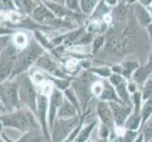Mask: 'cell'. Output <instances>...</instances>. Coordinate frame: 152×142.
<instances>
[{
  "label": "cell",
  "mask_w": 152,
  "mask_h": 142,
  "mask_svg": "<svg viewBox=\"0 0 152 142\" xmlns=\"http://www.w3.org/2000/svg\"><path fill=\"white\" fill-rule=\"evenodd\" d=\"M1 119L4 126L15 128L23 133L31 131H42L40 122L36 115L28 107H21L10 112L1 114Z\"/></svg>",
  "instance_id": "1"
},
{
  "label": "cell",
  "mask_w": 152,
  "mask_h": 142,
  "mask_svg": "<svg viewBox=\"0 0 152 142\" xmlns=\"http://www.w3.org/2000/svg\"><path fill=\"white\" fill-rule=\"evenodd\" d=\"M44 53V46L37 40H29L28 44L18 51L12 78H14L23 72L28 71L29 68L34 65L36 60Z\"/></svg>",
  "instance_id": "2"
},
{
  "label": "cell",
  "mask_w": 152,
  "mask_h": 142,
  "mask_svg": "<svg viewBox=\"0 0 152 142\" xmlns=\"http://www.w3.org/2000/svg\"><path fill=\"white\" fill-rule=\"evenodd\" d=\"M14 78L17 82L18 95L21 105L29 108L35 114L36 106H37L38 93L36 90L35 83L31 79L28 71L21 73Z\"/></svg>",
  "instance_id": "3"
},
{
  "label": "cell",
  "mask_w": 152,
  "mask_h": 142,
  "mask_svg": "<svg viewBox=\"0 0 152 142\" xmlns=\"http://www.w3.org/2000/svg\"><path fill=\"white\" fill-rule=\"evenodd\" d=\"M0 102L6 112H10L21 107L18 86L15 78H10L0 82Z\"/></svg>",
  "instance_id": "4"
},
{
  "label": "cell",
  "mask_w": 152,
  "mask_h": 142,
  "mask_svg": "<svg viewBox=\"0 0 152 142\" xmlns=\"http://www.w3.org/2000/svg\"><path fill=\"white\" fill-rule=\"evenodd\" d=\"M20 49L15 46L12 42L0 52V82L12 78L14 69L15 59Z\"/></svg>",
  "instance_id": "5"
},
{
  "label": "cell",
  "mask_w": 152,
  "mask_h": 142,
  "mask_svg": "<svg viewBox=\"0 0 152 142\" xmlns=\"http://www.w3.org/2000/svg\"><path fill=\"white\" fill-rule=\"evenodd\" d=\"M78 118L76 116L70 118H56L54 124L50 130V136L52 141H64L70 135L78 125Z\"/></svg>",
  "instance_id": "6"
},
{
  "label": "cell",
  "mask_w": 152,
  "mask_h": 142,
  "mask_svg": "<svg viewBox=\"0 0 152 142\" xmlns=\"http://www.w3.org/2000/svg\"><path fill=\"white\" fill-rule=\"evenodd\" d=\"M72 88L77 94L80 107H85L92 95V85L87 73H83L72 82Z\"/></svg>",
  "instance_id": "7"
},
{
  "label": "cell",
  "mask_w": 152,
  "mask_h": 142,
  "mask_svg": "<svg viewBox=\"0 0 152 142\" xmlns=\"http://www.w3.org/2000/svg\"><path fill=\"white\" fill-rule=\"evenodd\" d=\"M36 117H37L43 133L48 140H50V131L48 127V99L44 94L38 93L37 106H36Z\"/></svg>",
  "instance_id": "8"
},
{
  "label": "cell",
  "mask_w": 152,
  "mask_h": 142,
  "mask_svg": "<svg viewBox=\"0 0 152 142\" xmlns=\"http://www.w3.org/2000/svg\"><path fill=\"white\" fill-rule=\"evenodd\" d=\"M31 18L38 24H46L49 26H58L62 24V21H61V18L57 17L45 6L43 1L39 2L36 5L32 13H31Z\"/></svg>",
  "instance_id": "9"
},
{
  "label": "cell",
  "mask_w": 152,
  "mask_h": 142,
  "mask_svg": "<svg viewBox=\"0 0 152 142\" xmlns=\"http://www.w3.org/2000/svg\"><path fill=\"white\" fill-rule=\"evenodd\" d=\"M64 93H62L59 88H52L50 97L48 99V127L49 131L51 130L52 126L54 124L55 118H57L58 110L61 107V105L64 102Z\"/></svg>",
  "instance_id": "10"
},
{
  "label": "cell",
  "mask_w": 152,
  "mask_h": 142,
  "mask_svg": "<svg viewBox=\"0 0 152 142\" xmlns=\"http://www.w3.org/2000/svg\"><path fill=\"white\" fill-rule=\"evenodd\" d=\"M109 104L112 108L115 124L117 126L124 125L130 114L129 106L118 102H110Z\"/></svg>",
  "instance_id": "11"
},
{
  "label": "cell",
  "mask_w": 152,
  "mask_h": 142,
  "mask_svg": "<svg viewBox=\"0 0 152 142\" xmlns=\"http://www.w3.org/2000/svg\"><path fill=\"white\" fill-rule=\"evenodd\" d=\"M34 65L38 67L39 69H42L45 72H48L49 74L58 76L60 73L59 67H58L56 62L53 61V59L45 52L44 54H42L37 60H36Z\"/></svg>",
  "instance_id": "12"
},
{
  "label": "cell",
  "mask_w": 152,
  "mask_h": 142,
  "mask_svg": "<svg viewBox=\"0 0 152 142\" xmlns=\"http://www.w3.org/2000/svg\"><path fill=\"white\" fill-rule=\"evenodd\" d=\"M96 112L102 123L108 126L110 129H113L115 122H114L113 111H112L111 106H110V104L104 102H100L97 104Z\"/></svg>",
  "instance_id": "13"
},
{
  "label": "cell",
  "mask_w": 152,
  "mask_h": 142,
  "mask_svg": "<svg viewBox=\"0 0 152 142\" xmlns=\"http://www.w3.org/2000/svg\"><path fill=\"white\" fill-rule=\"evenodd\" d=\"M43 2L45 3V6L59 18L74 15V12H72L71 10L68 9L65 6V4L58 3V2H54V1H46V0H45Z\"/></svg>",
  "instance_id": "14"
},
{
  "label": "cell",
  "mask_w": 152,
  "mask_h": 142,
  "mask_svg": "<svg viewBox=\"0 0 152 142\" xmlns=\"http://www.w3.org/2000/svg\"><path fill=\"white\" fill-rule=\"evenodd\" d=\"M77 108L73 104L69 99H67L64 97V102L61 105V107L58 110L57 118H74L77 116Z\"/></svg>",
  "instance_id": "15"
},
{
  "label": "cell",
  "mask_w": 152,
  "mask_h": 142,
  "mask_svg": "<svg viewBox=\"0 0 152 142\" xmlns=\"http://www.w3.org/2000/svg\"><path fill=\"white\" fill-rule=\"evenodd\" d=\"M135 43V31L133 28L128 27L123 31L121 37V46L123 51H129Z\"/></svg>",
  "instance_id": "16"
},
{
  "label": "cell",
  "mask_w": 152,
  "mask_h": 142,
  "mask_svg": "<svg viewBox=\"0 0 152 142\" xmlns=\"http://www.w3.org/2000/svg\"><path fill=\"white\" fill-rule=\"evenodd\" d=\"M134 13L140 25L144 26V27H148L150 23H152V16L146 10L143 4H135Z\"/></svg>",
  "instance_id": "17"
},
{
  "label": "cell",
  "mask_w": 152,
  "mask_h": 142,
  "mask_svg": "<svg viewBox=\"0 0 152 142\" xmlns=\"http://www.w3.org/2000/svg\"><path fill=\"white\" fill-rule=\"evenodd\" d=\"M152 72V66L150 63L148 65L138 66L133 72V80L137 83H143L148 80V76Z\"/></svg>",
  "instance_id": "18"
},
{
  "label": "cell",
  "mask_w": 152,
  "mask_h": 142,
  "mask_svg": "<svg viewBox=\"0 0 152 142\" xmlns=\"http://www.w3.org/2000/svg\"><path fill=\"white\" fill-rule=\"evenodd\" d=\"M23 135L24 133L17 129L4 126L3 132L1 134V138H3V140L4 138H6L5 141H19Z\"/></svg>",
  "instance_id": "19"
},
{
  "label": "cell",
  "mask_w": 152,
  "mask_h": 142,
  "mask_svg": "<svg viewBox=\"0 0 152 142\" xmlns=\"http://www.w3.org/2000/svg\"><path fill=\"white\" fill-rule=\"evenodd\" d=\"M100 98L104 101H111V102H121L119 101V98L115 91V88L113 87V85H110V83H104V87H103V91L100 95ZM122 103V102H121Z\"/></svg>",
  "instance_id": "20"
},
{
  "label": "cell",
  "mask_w": 152,
  "mask_h": 142,
  "mask_svg": "<svg viewBox=\"0 0 152 142\" xmlns=\"http://www.w3.org/2000/svg\"><path fill=\"white\" fill-rule=\"evenodd\" d=\"M105 46L109 51H118L122 50L121 39L117 37L116 34H109L107 39L105 40Z\"/></svg>",
  "instance_id": "21"
},
{
  "label": "cell",
  "mask_w": 152,
  "mask_h": 142,
  "mask_svg": "<svg viewBox=\"0 0 152 142\" xmlns=\"http://www.w3.org/2000/svg\"><path fill=\"white\" fill-rule=\"evenodd\" d=\"M114 88H115V91H116V94L120 99V102H121L123 104L129 106L130 105L129 94V91H128L127 86H126V83L124 82V81H122L116 86H114Z\"/></svg>",
  "instance_id": "22"
},
{
  "label": "cell",
  "mask_w": 152,
  "mask_h": 142,
  "mask_svg": "<svg viewBox=\"0 0 152 142\" xmlns=\"http://www.w3.org/2000/svg\"><path fill=\"white\" fill-rule=\"evenodd\" d=\"M12 44L17 47L19 49H22L23 47H25L28 44V38L27 34L23 31H15V32L12 34Z\"/></svg>",
  "instance_id": "23"
},
{
  "label": "cell",
  "mask_w": 152,
  "mask_h": 142,
  "mask_svg": "<svg viewBox=\"0 0 152 142\" xmlns=\"http://www.w3.org/2000/svg\"><path fill=\"white\" fill-rule=\"evenodd\" d=\"M142 122V117L141 114L138 113H132V115L129 116V118H127L125 122V126L127 127L128 130H137L140 123Z\"/></svg>",
  "instance_id": "24"
},
{
  "label": "cell",
  "mask_w": 152,
  "mask_h": 142,
  "mask_svg": "<svg viewBox=\"0 0 152 142\" xmlns=\"http://www.w3.org/2000/svg\"><path fill=\"white\" fill-rule=\"evenodd\" d=\"M19 10L14 0H0V12L5 13H16Z\"/></svg>",
  "instance_id": "25"
},
{
  "label": "cell",
  "mask_w": 152,
  "mask_h": 142,
  "mask_svg": "<svg viewBox=\"0 0 152 142\" xmlns=\"http://www.w3.org/2000/svg\"><path fill=\"white\" fill-rule=\"evenodd\" d=\"M37 4L34 0H19V10L28 15H31Z\"/></svg>",
  "instance_id": "26"
},
{
  "label": "cell",
  "mask_w": 152,
  "mask_h": 142,
  "mask_svg": "<svg viewBox=\"0 0 152 142\" xmlns=\"http://www.w3.org/2000/svg\"><path fill=\"white\" fill-rule=\"evenodd\" d=\"M98 4V0H80V10L83 13L91 14Z\"/></svg>",
  "instance_id": "27"
},
{
  "label": "cell",
  "mask_w": 152,
  "mask_h": 142,
  "mask_svg": "<svg viewBox=\"0 0 152 142\" xmlns=\"http://www.w3.org/2000/svg\"><path fill=\"white\" fill-rule=\"evenodd\" d=\"M152 115V97L145 99V104L141 108V117H142V123L144 124Z\"/></svg>",
  "instance_id": "28"
},
{
  "label": "cell",
  "mask_w": 152,
  "mask_h": 142,
  "mask_svg": "<svg viewBox=\"0 0 152 142\" xmlns=\"http://www.w3.org/2000/svg\"><path fill=\"white\" fill-rule=\"evenodd\" d=\"M96 126V122H91L89 125H87L85 128H82L81 131L80 133H78V135L76 136V141H78V142H82V141H86L89 136H90L92 131L94 129V127Z\"/></svg>",
  "instance_id": "29"
},
{
  "label": "cell",
  "mask_w": 152,
  "mask_h": 142,
  "mask_svg": "<svg viewBox=\"0 0 152 142\" xmlns=\"http://www.w3.org/2000/svg\"><path fill=\"white\" fill-rule=\"evenodd\" d=\"M143 136L145 141L152 140V115L146 119L143 127Z\"/></svg>",
  "instance_id": "30"
},
{
  "label": "cell",
  "mask_w": 152,
  "mask_h": 142,
  "mask_svg": "<svg viewBox=\"0 0 152 142\" xmlns=\"http://www.w3.org/2000/svg\"><path fill=\"white\" fill-rule=\"evenodd\" d=\"M113 18L117 21V22H123L127 18V9L124 5L120 4L114 9L113 12Z\"/></svg>",
  "instance_id": "31"
},
{
  "label": "cell",
  "mask_w": 152,
  "mask_h": 142,
  "mask_svg": "<svg viewBox=\"0 0 152 142\" xmlns=\"http://www.w3.org/2000/svg\"><path fill=\"white\" fill-rule=\"evenodd\" d=\"M64 97L67 99H69V101L77 108V110H80V102H78V99L77 97L76 92L74 91V89L73 88H66L64 90Z\"/></svg>",
  "instance_id": "32"
},
{
  "label": "cell",
  "mask_w": 152,
  "mask_h": 142,
  "mask_svg": "<svg viewBox=\"0 0 152 142\" xmlns=\"http://www.w3.org/2000/svg\"><path fill=\"white\" fill-rule=\"evenodd\" d=\"M138 67V64L135 62H125L122 65V74L129 76Z\"/></svg>",
  "instance_id": "33"
},
{
  "label": "cell",
  "mask_w": 152,
  "mask_h": 142,
  "mask_svg": "<svg viewBox=\"0 0 152 142\" xmlns=\"http://www.w3.org/2000/svg\"><path fill=\"white\" fill-rule=\"evenodd\" d=\"M50 80L52 81V82L57 86V88L61 89V90H65L66 88H68V85H69L70 82L64 80V79H61V78H49Z\"/></svg>",
  "instance_id": "34"
},
{
  "label": "cell",
  "mask_w": 152,
  "mask_h": 142,
  "mask_svg": "<svg viewBox=\"0 0 152 142\" xmlns=\"http://www.w3.org/2000/svg\"><path fill=\"white\" fill-rule=\"evenodd\" d=\"M152 97V78L146 81L144 90L142 92V99H148V98Z\"/></svg>",
  "instance_id": "35"
},
{
  "label": "cell",
  "mask_w": 152,
  "mask_h": 142,
  "mask_svg": "<svg viewBox=\"0 0 152 142\" xmlns=\"http://www.w3.org/2000/svg\"><path fill=\"white\" fill-rule=\"evenodd\" d=\"M65 6L71 10L72 12L77 13L80 10V0H65Z\"/></svg>",
  "instance_id": "36"
},
{
  "label": "cell",
  "mask_w": 152,
  "mask_h": 142,
  "mask_svg": "<svg viewBox=\"0 0 152 142\" xmlns=\"http://www.w3.org/2000/svg\"><path fill=\"white\" fill-rule=\"evenodd\" d=\"M12 34L0 35V52H1L7 46H9L12 43Z\"/></svg>",
  "instance_id": "37"
},
{
  "label": "cell",
  "mask_w": 152,
  "mask_h": 142,
  "mask_svg": "<svg viewBox=\"0 0 152 142\" xmlns=\"http://www.w3.org/2000/svg\"><path fill=\"white\" fill-rule=\"evenodd\" d=\"M105 44V37L104 36H99L94 41V45H93V49L94 52H97L99 49H101V46Z\"/></svg>",
  "instance_id": "38"
},
{
  "label": "cell",
  "mask_w": 152,
  "mask_h": 142,
  "mask_svg": "<svg viewBox=\"0 0 152 142\" xmlns=\"http://www.w3.org/2000/svg\"><path fill=\"white\" fill-rule=\"evenodd\" d=\"M15 29H10L7 27L6 25H2L0 23V35H7V34H13L15 32Z\"/></svg>",
  "instance_id": "39"
},
{
  "label": "cell",
  "mask_w": 152,
  "mask_h": 142,
  "mask_svg": "<svg viewBox=\"0 0 152 142\" xmlns=\"http://www.w3.org/2000/svg\"><path fill=\"white\" fill-rule=\"evenodd\" d=\"M123 81L122 77L118 75V74H114V75H112L111 78H110V82L113 85V86H116L117 85H119L120 82Z\"/></svg>",
  "instance_id": "40"
},
{
  "label": "cell",
  "mask_w": 152,
  "mask_h": 142,
  "mask_svg": "<svg viewBox=\"0 0 152 142\" xmlns=\"http://www.w3.org/2000/svg\"><path fill=\"white\" fill-rule=\"evenodd\" d=\"M94 72H96L97 74L99 75H102L104 77H108V76H111V71L108 68H95L93 69Z\"/></svg>",
  "instance_id": "41"
},
{
  "label": "cell",
  "mask_w": 152,
  "mask_h": 142,
  "mask_svg": "<svg viewBox=\"0 0 152 142\" xmlns=\"http://www.w3.org/2000/svg\"><path fill=\"white\" fill-rule=\"evenodd\" d=\"M109 127L108 126H106L105 124L102 123L101 125V127H100V135H101V138H106L108 135H109Z\"/></svg>",
  "instance_id": "42"
},
{
  "label": "cell",
  "mask_w": 152,
  "mask_h": 142,
  "mask_svg": "<svg viewBox=\"0 0 152 142\" xmlns=\"http://www.w3.org/2000/svg\"><path fill=\"white\" fill-rule=\"evenodd\" d=\"M135 131L134 130H128L127 131V134L125 135V138L127 141H132L133 138H135Z\"/></svg>",
  "instance_id": "43"
},
{
  "label": "cell",
  "mask_w": 152,
  "mask_h": 142,
  "mask_svg": "<svg viewBox=\"0 0 152 142\" xmlns=\"http://www.w3.org/2000/svg\"><path fill=\"white\" fill-rule=\"evenodd\" d=\"M146 29H148V36L150 38V41L152 43V23H150L148 27H146Z\"/></svg>",
  "instance_id": "44"
},
{
  "label": "cell",
  "mask_w": 152,
  "mask_h": 142,
  "mask_svg": "<svg viewBox=\"0 0 152 142\" xmlns=\"http://www.w3.org/2000/svg\"><path fill=\"white\" fill-rule=\"evenodd\" d=\"M152 0H140L141 4H143L144 6H148V5H149L151 3Z\"/></svg>",
  "instance_id": "45"
},
{
  "label": "cell",
  "mask_w": 152,
  "mask_h": 142,
  "mask_svg": "<svg viewBox=\"0 0 152 142\" xmlns=\"http://www.w3.org/2000/svg\"><path fill=\"white\" fill-rule=\"evenodd\" d=\"M3 129H4V124H3L2 119H1V114H0V136H1V134L3 132Z\"/></svg>",
  "instance_id": "46"
},
{
  "label": "cell",
  "mask_w": 152,
  "mask_h": 142,
  "mask_svg": "<svg viewBox=\"0 0 152 142\" xmlns=\"http://www.w3.org/2000/svg\"><path fill=\"white\" fill-rule=\"evenodd\" d=\"M103 1H105V2L110 4V5H115L117 2V0H103Z\"/></svg>",
  "instance_id": "47"
},
{
  "label": "cell",
  "mask_w": 152,
  "mask_h": 142,
  "mask_svg": "<svg viewBox=\"0 0 152 142\" xmlns=\"http://www.w3.org/2000/svg\"><path fill=\"white\" fill-rule=\"evenodd\" d=\"M42 1H45V0H42ZM46 1H54V2H58V3H62V4H64L65 0H46Z\"/></svg>",
  "instance_id": "48"
},
{
  "label": "cell",
  "mask_w": 152,
  "mask_h": 142,
  "mask_svg": "<svg viewBox=\"0 0 152 142\" xmlns=\"http://www.w3.org/2000/svg\"><path fill=\"white\" fill-rule=\"evenodd\" d=\"M126 1H127L128 3H129V4H132V3H134L136 0H126Z\"/></svg>",
  "instance_id": "49"
},
{
  "label": "cell",
  "mask_w": 152,
  "mask_h": 142,
  "mask_svg": "<svg viewBox=\"0 0 152 142\" xmlns=\"http://www.w3.org/2000/svg\"><path fill=\"white\" fill-rule=\"evenodd\" d=\"M35 2H37V3H39V2H42V0H34Z\"/></svg>",
  "instance_id": "50"
},
{
  "label": "cell",
  "mask_w": 152,
  "mask_h": 142,
  "mask_svg": "<svg viewBox=\"0 0 152 142\" xmlns=\"http://www.w3.org/2000/svg\"><path fill=\"white\" fill-rule=\"evenodd\" d=\"M149 63H150V65H151V66H152V59H151V61H150Z\"/></svg>",
  "instance_id": "51"
},
{
  "label": "cell",
  "mask_w": 152,
  "mask_h": 142,
  "mask_svg": "<svg viewBox=\"0 0 152 142\" xmlns=\"http://www.w3.org/2000/svg\"><path fill=\"white\" fill-rule=\"evenodd\" d=\"M151 13H152V9H151Z\"/></svg>",
  "instance_id": "52"
}]
</instances>
